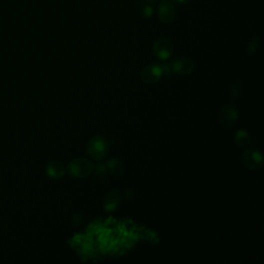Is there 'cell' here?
Here are the masks:
<instances>
[{
  "mask_svg": "<svg viewBox=\"0 0 264 264\" xmlns=\"http://www.w3.org/2000/svg\"><path fill=\"white\" fill-rule=\"evenodd\" d=\"M234 142L238 146L244 148L250 142V136L246 130H238L234 136Z\"/></svg>",
  "mask_w": 264,
  "mask_h": 264,
  "instance_id": "cell-13",
  "label": "cell"
},
{
  "mask_svg": "<svg viewBox=\"0 0 264 264\" xmlns=\"http://www.w3.org/2000/svg\"><path fill=\"white\" fill-rule=\"evenodd\" d=\"M172 63L174 72L180 76L190 74L194 70V62L188 57H178Z\"/></svg>",
  "mask_w": 264,
  "mask_h": 264,
  "instance_id": "cell-8",
  "label": "cell"
},
{
  "mask_svg": "<svg viewBox=\"0 0 264 264\" xmlns=\"http://www.w3.org/2000/svg\"><path fill=\"white\" fill-rule=\"evenodd\" d=\"M106 168L114 176H121L124 174V165L118 159H110L106 162Z\"/></svg>",
  "mask_w": 264,
  "mask_h": 264,
  "instance_id": "cell-11",
  "label": "cell"
},
{
  "mask_svg": "<svg viewBox=\"0 0 264 264\" xmlns=\"http://www.w3.org/2000/svg\"><path fill=\"white\" fill-rule=\"evenodd\" d=\"M136 12L144 19H148L154 14V8L148 2H138L136 4Z\"/></svg>",
  "mask_w": 264,
  "mask_h": 264,
  "instance_id": "cell-12",
  "label": "cell"
},
{
  "mask_svg": "<svg viewBox=\"0 0 264 264\" xmlns=\"http://www.w3.org/2000/svg\"><path fill=\"white\" fill-rule=\"evenodd\" d=\"M142 2H148V4H155V2H158V0H142Z\"/></svg>",
  "mask_w": 264,
  "mask_h": 264,
  "instance_id": "cell-21",
  "label": "cell"
},
{
  "mask_svg": "<svg viewBox=\"0 0 264 264\" xmlns=\"http://www.w3.org/2000/svg\"><path fill=\"white\" fill-rule=\"evenodd\" d=\"M140 78L142 80L146 85L156 84V82H159V80L162 78L160 65L152 64L146 66V68L142 70Z\"/></svg>",
  "mask_w": 264,
  "mask_h": 264,
  "instance_id": "cell-7",
  "label": "cell"
},
{
  "mask_svg": "<svg viewBox=\"0 0 264 264\" xmlns=\"http://www.w3.org/2000/svg\"><path fill=\"white\" fill-rule=\"evenodd\" d=\"M122 200V195L119 191L112 190L108 193L104 200V208L106 212H114L116 208L119 206Z\"/></svg>",
  "mask_w": 264,
  "mask_h": 264,
  "instance_id": "cell-9",
  "label": "cell"
},
{
  "mask_svg": "<svg viewBox=\"0 0 264 264\" xmlns=\"http://www.w3.org/2000/svg\"><path fill=\"white\" fill-rule=\"evenodd\" d=\"M87 151L89 156L92 157L94 160H102L106 155L108 144L104 138L96 136L89 140Z\"/></svg>",
  "mask_w": 264,
  "mask_h": 264,
  "instance_id": "cell-2",
  "label": "cell"
},
{
  "mask_svg": "<svg viewBox=\"0 0 264 264\" xmlns=\"http://www.w3.org/2000/svg\"><path fill=\"white\" fill-rule=\"evenodd\" d=\"M94 172H95V174L97 176H106V174L108 172L106 164H104V163H99L98 165H96V166L94 168Z\"/></svg>",
  "mask_w": 264,
  "mask_h": 264,
  "instance_id": "cell-17",
  "label": "cell"
},
{
  "mask_svg": "<svg viewBox=\"0 0 264 264\" xmlns=\"http://www.w3.org/2000/svg\"><path fill=\"white\" fill-rule=\"evenodd\" d=\"M94 163L86 158H78L72 160L68 166V174L74 178H85L94 172Z\"/></svg>",
  "mask_w": 264,
  "mask_h": 264,
  "instance_id": "cell-1",
  "label": "cell"
},
{
  "mask_svg": "<svg viewBox=\"0 0 264 264\" xmlns=\"http://www.w3.org/2000/svg\"><path fill=\"white\" fill-rule=\"evenodd\" d=\"M174 52V44L168 38H158L153 46V53L160 60H168Z\"/></svg>",
  "mask_w": 264,
  "mask_h": 264,
  "instance_id": "cell-4",
  "label": "cell"
},
{
  "mask_svg": "<svg viewBox=\"0 0 264 264\" xmlns=\"http://www.w3.org/2000/svg\"><path fill=\"white\" fill-rule=\"evenodd\" d=\"M158 16L162 23L170 24L176 19V8L168 0H163L158 6Z\"/></svg>",
  "mask_w": 264,
  "mask_h": 264,
  "instance_id": "cell-6",
  "label": "cell"
},
{
  "mask_svg": "<svg viewBox=\"0 0 264 264\" xmlns=\"http://www.w3.org/2000/svg\"><path fill=\"white\" fill-rule=\"evenodd\" d=\"M218 119L222 126L231 128L236 124L238 120V112L234 104H226L220 110Z\"/></svg>",
  "mask_w": 264,
  "mask_h": 264,
  "instance_id": "cell-3",
  "label": "cell"
},
{
  "mask_svg": "<svg viewBox=\"0 0 264 264\" xmlns=\"http://www.w3.org/2000/svg\"><path fill=\"white\" fill-rule=\"evenodd\" d=\"M66 168L64 164L59 161H51L46 166V174L54 180L61 178L65 174Z\"/></svg>",
  "mask_w": 264,
  "mask_h": 264,
  "instance_id": "cell-10",
  "label": "cell"
},
{
  "mask_svg": "<svg viewBox=\"0 0 264 264\" xmlns=\"http://www.w3.org/2000/svg\"><path fill=\"white\" fill-rule=\"evenodd\" d=\"M82 221V216L80 214H74V216L72 217V224L74 225H78Z\"/></svg>",
  "mask_w": 264,
  "mask_h": 264,
  "instance_id": "cell-18",
  "label": "cell"
},
{
  "mask_svg": "<svg viewBox=\"0 0 264 264\" xmlns=\"http://www.w3.org/2000/svg\"><path fill=\"white\" fill-rule=\"evenodd\" d=\"M244 166L251 170H258L263 168V156L259 151L246 150L242 156Z\"/></svg>",
  "mask_w": 264,
  "mask_h": 264,
  "instance_id": "cell-5",
  "label": "cell"
},
{
  "mask_svg": "<svg viewBox=\"0 0 264 264\" xmlns=\"http://www.w3.org/2000/svg\"><path fill=\"white\" fill-rule=\"evenodd\" d=\"M172 4H187L190 2V0H170Z\"/></svg>",
  "mask_w": 264,
  "mask_h": 264,
  "instance_id": "cell-19",
  "label": "cell"
},
{
  "mask_svg": "<svg viewBox=\"0 0 264 264\" xmlns=\"http://www.w3.org/2000/svg\"><path fill=\"white\" fill-rule=\"evenodd\" d=\"M124 196L127 198V200H131V198H134V191H132V190H127V191H125Z\"/></svg>",
  "mask_w": 264,
  "mask_h": 264,
  "instance_id": "cell-20",
  "label": "cell"
},
{
  "mask_svg": "<svg viewBox=\"0 0 264 264\" xmlns=\"http://www.w3.org/2000/svg\"><path fill=\"white\" fill-rule=\"evenodd\" d=\"M242 91V86L240 80H236L232 85L230 86L229 89V96L230 98H232L234 100H236V99L240 96Z\"/></svg>",
  "mask_w": 264,
  "mask_h": 264,
  "instance_id": "cell-14",
  "label": "cell"
},
{
  "mask_svg": "<svg viewBox=\"0 0 264 264\" xmlns=\"http://www.w3.org/2000/svg\"><path fill=\"white\" fill-rule=\"evenodd\" d=\"M160 68H161L162 76H164V78H170L174 72L172 62H166L164 64H161Z\"/></svg>",
  "mask_w": 264,
  "mask_h": 264,
  "instance_id": "cell-15",
  "label": "cell"
},
{
  "mask_svg": "<svg viewBox=\"0 0 264 264\" xmlns=\"http://www.w3.org/2000/svg\"><path fill=\"white\" fill-rule=\"evenodd\" d=\"M258 48H259V38L255 36L249 42V44H248V48H246L248 54L251 55V56L256 54Z\"/></svg>",
  "mask_w": 264,
  "mask_h": 264,
  "instance_id": "cell-16",
  "label": "cell"
}]
</instances>
